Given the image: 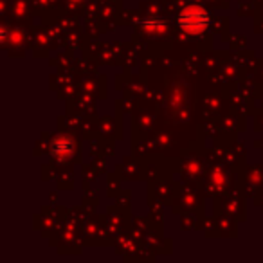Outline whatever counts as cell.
I'll list each match as a JSON object with an SVG mask.
<instances>
[{
    "mask_svg": "<svg viewBox=\"0 0 263 263\" xmlns=\"http://www.w3.org/2000/svg\"><path fill=\"white\" fill-rule=\"evenodd\" d=\"M209 24V18L205 15V11L198 8H191L187 11H184L179 18V26L182 27L184 31L187 33H193V34H198L208 27Z\"/></svg>",
    "mask_w": 263,
    "mask_h": 263,
    "instance_id": "6da1fadb",
    "label": "cell"
}]
</instances>
